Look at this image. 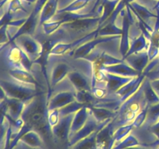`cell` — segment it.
<instances>
[{
	"mask_svg": "<svg viewBox=\"0 0 159 149\" xmlns=\"http://www.w3.org/2000/svg\"><path fill=\"white\" fill-rule=\"evenodd\" d=\"M76 100L75 94L71 92H61L48 100V110L51 111L54 110H59Z\"/></svg>",
	"mask_w": 159,
	"mask_h": 149,
	"instance_id": "16",
	"label": "cell"
},
{
	"mask_svg": "<svg viewBox=\"0 0 159 149\" xmlns=\"http://www.w3.org/2000/svg\"><path fill=\"white\" fill-rule=\"evenodd\" d=\"M148 108L149 105H147L138 113V115L136 116L135 119L134 120V121L132 122L133 123L134 128H140L141 127H142V125L144 124V122H145L146 118H147Z\"/></svg>",
	"mask_w": 159,
	"mask_h": 149,
	"instance_id": "38",
	"label": "cell"
},
{
	"mask_svg": "<svg viewBox=\"0 0 159 149\" xmlns=\"http://www.w3.org/2000/svg\"><path fill=\"white\" fill-rule=\"evenodd\" d=\"M62 24L63 23L60 20H57V21L50 20V21L43 23L42 26H43V30L44 34L47 35H51V34H54L55 31H57L62 26Z\"/></svg>",
	"mask_w": 159,
	"mask_h": 149,
	"instance_id": "37",
	"label": "cell"
},
{
	"mask_svg": "<svg viewBox=\"0 0 159 149\" xmlns=\"http://www.w3.org/2000/svg\"><path fill=\"white\" fill-rule=\"evenodd\" d=\"M129 6H130V8L131 9L132 12L134 13L138 16L141 19H142L148 25H150L149 24V21L152 19H155V20L157 19V15L154 14L146 6H143V5L138 2H133L130 4H129Z\"/></svg>",
	"mask_w": 159,
	"mask_h": 149,
	"instance_id": "26",
	"label": "cell"
},
{
	"mask_svg": "<svg viewBox=\"0 0 159 149\" xmlns=\"http://www.w3.org/2000/svg\"><path fill=\"white\" fill-rule=\"evenodd\" d=\"M120 0H100L97 11L100 13L99 26L102 25L112 15Z\"/></svg>",
	"mask_w": 159,
	"mask_h": 149,
	"instance_id": "20",
	"label": "cell"
},
{
	"mask_svg": "<svg viewBox=\"0 0 159 149\" xmlns=\"http://www.w3.org/2000/svg\"><path fill=\"white\" fill-rule=\"evenodd\" d=\"M75 99L76 101L85 104L87 106H94L97 102L98 99L94 96L91 90H80L76 91Z\"/></svg>",
	"mask_w": 159,
	"mask_h": 149,
	"instance_id": "32",
	"label": "cell"
},
{
	"mask_svg": "<svg viewBox=\"0 0 159 149\" xmlns=\"http://www.w3.org/2000/svg\"><path fill=\"white\" fill-rule=\"evenodd\" d=\"M147 72L144 71L140 75L137 76V77H134L130 82H127L126 85H124L122 88H120L115 93L116 97L119 98L120 100L121 105H122L124 101H126L130 96H133L139 89L144 80L147 78Z\"/></svg>",
	"mask_w": 159,
	"mask_h": 149,
	"instance_id": "14",
	"label": "cell"
},
{
	"mask_svg": "<svg viewBox=\"0 0 159 149\" xmlns=\"http://www.w3.org/2000/svg\"><path fill=\"white\" fill-rule=\"evenodd\" d=\"M20 142H23L28 147L36 149L37 147H43L44 143L40 133L34 130H29L25 133L20 138Z\"/></svg>",
	"mask_w": 159,
	"mask_h": 149,
	"instance_id": "24",
	"label": "cell"
},
{
	"mask_svg": "<svg viewBox=\"0 0 159 149\" xmlns=\"http://www.w3.org/2000/svg\"><path fill=\"white\" fill-rule=\"evenodd\" d=\"M147 52L148 54L149 61H153L154 59H155L159 56V47L156 44L150 42L148 48L147 50Z\"/></svg>",
	"mask_w": 159,
	"mask_h": 149,
	"instance_id": "41",
	"label": "cell"
},
{
	"mask_svg": "<svg viewBox=\"0 0 159 149\" xmlns=\"http://www.w3.org/2000/svg\"><path fill=\"white\" fill-rule=\"evenodd\" d=\"M124 1L125 2L126 4L128 5V4H130L131 2H134L135 0H124Z\"/></svg>",
	"mask_w": 159,
	"mask_h": 149,
	"instance_id": "44",
	"label": "cell"
},
{
	"mask_svg": "<svg viewBox=\"0 0 159 149\" xmlns=\"http://www.w3.org/2000/svg\"><path fill=\"white\" fill-rule=\"evenodd\" d=\"M158 57H159V56H158Z\"/></svg>",
	"mask_w": 159,
	"mask_h": 149,
	"instance_id": "46",
	"label": "cell"
},
{
	"mask_svg": "<svg viewBox=\"0 0 159 149\" xmlns=\"http://www.w3.org/2000/svg\"><path fill=\"white\" fill-rule=\"evenodd\" d=\"M59 0H48L42 9L39 17V25H43L46 22L52 20L58 10Z\"/></svg>",
	"mask_w": 159,
	"mask_h": 149,
	"instance_id": "21",
	"label": "cell"
},
{
	"mask_svg": "<svg viewBox=\"0 0 159 149\" xmlns=\"http://www.w3.org/2000/svg\"><path fill=\"white\" fill-rule=\"evenodd\" d=\"M93 1L96 0H75L74 2L61 9H58L57 13L60 12H78L79 10L85 8L87 5Z\"/></svg>",
	"mask_w": 159,
	"mask_h": 149,
	"instance_id": "33",
	"label": "cell"
},
{
	"mask_svg": "<svg viewBox=\"0 0 159 149\" xmlns=\"http://www.w3.org/2000/svg\"><path fill=\"white\" fill-rule=\"evenodd\" d=\"M88 106L90 113L99 123L104 122L109 119H113L117 115L116 111H113L106 107L97 106Z\"/></svg>",
	"mask_w": 159,
	"mask_h": 149,
	"instance_id": "25",
	"label": "cell"
},
{
	"mask_svg": "<svg viewBox=\"0 0 159 149\" xmlns=\"http://www.w3.org/2000/svg\"><path fill=\"white\" fill-rule=\"evenodd\" d=\"M151 85H152V88L155 91V93L158 94L159 96V79H155V80H151Z\"/></svg>",
	"mask_w": 159,
	"mask_h": 149,
	"instance_id": "43",
	"label": "cell"
},
{
	"mask_svg": "<svg viewBox=\"0 0 159 149\" xmlns=\"http://www.w3.org/2000/svg\"><path fill=\"white\" fill-rule=\"evenodd\" d=\"M99 37V28L80 38L76 39L75 40L72 41L71 43H58L54 48L51 53V55L52 56H60L68 53L71 55L74 51H75L77 48L82 46L83 43Z\"/></svg>",
	"mask_w": 159,
	"mask_h": 149,
	"instance_id": "10",
	"label": "cell"
},
{
	"mask_svg": "<svg viewBox=\"0 0 159 149\" xmlns=\"http://www.w3.org/2000/svg\"><path fill=\"white\" fill-rule=\"evenodd\" d=\"M70 68L67 64L59 63L56 65L52 71L51 79V88L55 86L70 72Z\"/></svg>",
	"mask_w": 159,
	"mask_h": 149,
	"instance_id": "28",
	"label": "cell"
},
{
	"mask_svg": "<svg viewBox=\"0 0 159 149\" xmlns=\"http://www.w3.org/2000/svg\"><path fill=\"white\" fill-rule=\"evenodd\" d=\"M124 60V61L127 62V65L138 71L140 74L144 71V70L150 62L147 51L133 54L128 57H126Z\"/></svg>",
	"mask_w": 159,
	"mask_h": 149,
	"instance_id": "19",
	"label": "cell"
},
{
	"mask_svg": "<svg viewBox=\"0 0 159 149\" xmlns=\"http://www.w3.org/2000/svg\"><path fill=\"white\" fill-rule=\"evenodd\" d=\"M159 120V102L149 106L146 120L142 127L144 129H148Z\"/></svg>",
	"mask_w": 159,
	"mask_h": 149,
	"instance_id": "31",
	"label": "cell"
},
{
	"mask_svg": "<svg viewBox=\"0 0 159 149\" xmlns=\"http://www.w3.org/2000/svg\"><path fill=\"white\" fill-rule=\"evenodd\" d=\"M48 93L40 91L35 97L26 102L21 118L24 121V125L30 130L38 132L45 145L52 149L56 146V142L52 127L48 123Z\"/></svg>",
	"mask_w": 159,
	"mask_h": 149,
	"instance_id": "1",
	"label": "cell"
},
{
	"mask_svg": "<svg viewBox=\"0 0 159 149\" xmlns=\"http://www.w3.org/2000/svg\"><path fill=\"white\" fill-rule=\"evenodd\" d=\"M97 69H100L106 72L116 74V75L124 76V77H137L141 74L138 71H137L136 70H134L130 65L124 62L110 65V66H102Z\"/></svg>",
	"mask_w": 159,
	"mask_h": 149,
	"instance_id": "17",
	"label": "cell"
},
{
	"mask_svg": "<svg viewBox=\"0 0 159 149\" xmlns=\"http://www.w3.org/2000/svg\"><path fill=\"white\" fill-rule=\"evenodd\" d=\"M26 102L20 99L5 96L1 99V112L13 120L21 118Z\"/></svg>",
	"mask_w": 159,
	"mask_h": 149,
	"instance_id": "12",
	"label": "cell"
},
{
	"mask_svg": "<svg viewBox=\"0 0 159 149\" xmlns=\"http://www.w3.org/2000/svg\"><path fill=\"white\" fill-rule=\"evenodd\" d=\"M9 44L6 52V59L11 68H20L30 71L34 62L27 54L15 42H11Z\"/></svg>",
	"mask_w": 159,
	"mask_h": 149,
	"instance_id": "4",
	"label": "cell"
},
{
	"mask_svg": "<svg viewBox=\"0 0 159 149\" xmlns=\"http://www.w3.org/2000/svg\"><path fill=\"white\" fill-rule=\"evenodd\" d=\"M133 123H130V124H126V125H123L121 127H118L115 130L113 135V141H114V144L119 143L124 138H125L127 135L130 134V133L133 130Z\"/></svg>",
	"mask_w": 159,
	"mask_h": 149,
	"instance_id": "34",
	"label": "cell"
},
{
	"mask_svg": "<svg viewBox=\"0 0 159 149\" xmlns=\"http://www.w3.org/2000/svg\"><path fill=\"white\" fill-rule=\"evenodd\" d=\"M85 59L93 63V68H100L102 66H110V65L124 62V59L116 58L104 52L100 53L98 51L96 52L93 51L87 57H85Z\"/></svg>",
	"mask_w": 159,
	"mask_h": 149,
	"instance_id": "15",
	"label": "cell"
},
{
	"mask_svg": "<svg viewBox=\"0 0 159 149\" xmlns=\"http://www.w3.org/2000/svg\"><path fill=\"white\" fill-rule=\"evenodd\" d=\"M103 128V127H102ZM102 128L98 129L92 134L78 141L76 144L68 147L70 149H96L97 147V135L99 130Z\"/></svg>",
	"mask_w": 159,
	"mask_h": 149,
	"instance_id": "27",
	"label": "cell"
},
{
	"mask_svg": "<svg viewBox=\"0 0 159 149\" xmlns=\"http://www.w3.org/2000/svg\"><path fill=\"white\" fill-rule=\"evenodd\" d=\"M91 91L93 93L95 97L98 99H104L106 97V96L107 95V93L109 92L107 88H104L102 87H99L98 85H95V86L92 87Z\"/></svg>",
	"mask_w": 159,
	"mask_h": 149,
	"instance_id": "40",
	"label": "cell"
},
{
	"mask_svg": "<svg viewBox=\"0 0 159 149\" xmlns=\"http://www.w3.org/2000/svg\"><path fill=\"white\" fill-rule=\"evenodd\" d=\"M85 106L87 105L81 103V102L75 100V102H71V103L68 104V105L59 109V115H60V117H63V116H68V115L69 114L75 113L76 112H78L79 110H81V109H82V107Z\"/></svg>",
	"mask_w": 159,
	"mask_h": 149,
	"instance_id": "36",
	"label": "cell"
},
{
	"mask_svg": "<svg viewBox=\"0 0 159 149\" xmlns=\"http://www.w3.org/2000/svg\"><path fill=\"white\" fill-rule=\"evenodd\" d=\"M26 149H36V148H32V147H28V146H27Z\"/></svg>",
	"mask_w": 159,
	"mask_h": 149,
	"instance_id": "45",
	"label": "cell"
},
{
	"mask_svg": "<svg viewBox=\"0 0 159 149\" xmlns=\"http://www.w3.org/2000/svg\"><path fill=\"white\" fill-rule=\"evenodd\" d=\"M89 109L88 106H85L82 107L81 110L76 112L75 113L74 118H73L72 124H71V131H70V137L71 135L74 134L77 131H79L86 123L87 120H88L89 116Z\"/></svg>",
	"mask_w": 159,
	"mask_h": 149,
	"instance_id": "22",
	"label": "cell"
},
{
	"mask_svg": "<svg viewBox=\"0 0 159 149\" xmlns=\"http://www.w3.org/2000/svg\"><path fill=\"white\" fill-rule=\"evenodd\" d=\"M138 145H140L139 141L133 134L130 133L119 143L115 144L112 149H127Z\"/></svg>",
	"mask_w": 159,
	"mask_h": 149,
	"instance_id": "35",
	"label": "cell"
},
{
	"mask_svg": "<svg viewBox=\"0 0 159 149\" xmlns=\"http://www.w3.org/2000/svg\"><path fill=\"white\" fill-rule=\"evenodd\" d=\"M48 123L51 127H54L60 120V115H59V110H54L51 111H48Z\"/></svg>",
	"mask_w": 159,
	"mask_h": 149,
	"instance_id": "39",
	"label": "cell"
},
{
	"mask_svg": "<svg viewBox=\"0 0 159 149\" xmlns=\"http://www.w3.org/2000/svg\"><path fill=\"white\" fill-rule=\"evenodd\" d=\"M121 36H109V37H97L86 43H83L82 46L74 51L71 54L75 59H85V57L93 51L97 45L100 43H105L107 42L113 41L116 39L120 38Z\"/></svg>",
	"mask_w": 159,
	"mask_h": 149,
	"instance_id": "13",
	"label": "cell"
},
{
	"mask_svg": "<svg viewBox=\"0 0 159 149\" xmlns=\"http://www.w3.org/2000/svg\"><path fill=\"white\" fill-rule=\"evenodd\" d=\"M149 43H150V41L148 40V39L146 38L145 36L141 33V35H140L138 38L135 39V40L131 43L130 48H129L128 52L126 54L124 58H125L126 57H128V56L131 55V54H133L141 52V51H143L144 50H146V51H147L148 48Z\"/></svg>",
	"mask_w": 159,
	"mask_h": 149,
	"instance_id": "29",
	"label": "cell"
},
{
	"mask_svg": "<svg viewBox=\"0 0 159 149\" xmlns=\"http://www.w3.org/2000/svg\"><path fill=\"white\" fill-rule=\"evenodd\" d=\"M120 15L122 17V34L120 37V51L123 59L127 54L130 48V27L134 23V18L133 16V12L129 6V4L124 8Z\"/></svg>",
	"mask_w": 159,
	"mask_h": 149,
	"instance_id": "6",
	"label": "cell"
},
{
	"mask_svg": "<svg viewBox=\"0 0 159 149\" xmlns=\"http://www.w3.org/2000/svg\"><path fill=\"white\" fill-rule=\"evenodd\" d=\"M47 1L48 0H37L32 12L30 14L27 20H26V23L21 27L19 28L15 35L12 37L9 43L13 42L15 39H16L20 36L23 35V34H30V35H31V34H34L37 26V20H40L38 16L40 17V14L41 12L42 9H43V6H44Z\"/></svg>",
	"mask_w": 159,
	"mask_h": 149,
	"instance_id": "8",
	"label": "cell"
},
{
	"mask_svg": "<svg viewBox=\"0 0 159 149\" xmlns=\"http://www.w3.org/2000/svg\"><path fill=\"white\" fill-rule=\"evenodd\" d=\"M75 113L60 117L59 122L52 127V133L56 143L66 144L68 148L70 131Z\"/></svg>",
	"mask_w": 159,
	"mask_h": 149,
	"instance_id": "11",
	"label": "cell"
},
{
	"mask_svg": "<svg viewBox=\"0 0 159 149\" xmlns=\"http://www.w3.org/2000/svg\"><path fill=\"white\" fill-rule=\"evenodd\" d=\"M99 21L100 16L80 19L64 23L61 28L67 31L71 37H77L78 39L97 29L99 26Z\"/></svg>",
	"mask_w": 159,
	"mask_h": 149,
	"instance_id": "3",
	"label": "cell"
},
{
	"mask_svg": "<svg viewBox=\"0 0 159 149\" xmlns=\"http://www.w3.org/2000/svg\"><path fill=\"white\" fill-rule=\"evenodd\" d=\"M68 78L73 86L75 88L76 91L92 90V86H90L89 83L88 79L79 71H70L68 74Z\"/></svg>",
	"mask_w": 159,
	"mask_h": 149,
	"instance_id": "23",
	"label": "cell"
},
{
	"mask_svg": "<svg viewBox=\"0 0 159 149\" xmlns=\"http://www.w3.org/2000/svg\"><path fill=\"white\" fill-rule=\"evenodd\" d=\"M30 58L33 62H35L42 52V44L37 40L33 38L30 34H23L14 40V41Z\"/></svg>",
	"mask_w": 159,
	"mask_h": 149,
	"instance_id": "9",
	"label": "cell"
},
{
	"mask_svg": "<svg viewBox=\"0 0 159 149\" xmlns=\"http://www.w3.org/2000/svg\"><path fill=\"white\" fill-rule=\"evenodd\" d=\"M0 85H1V89L4 91L6 96L20 99L24 101L25 102L31 100L40 92V90L36 87L23 85L21 83H16L3 79H2L0 82Z\"/></svg>",
	"mask_w": 159,
	"mask_h": 149,
	"instance_id": "2",
	"label": "cell"
},
{
	"mask_svg": "<svg viewBox=\"0 0 159 149\" xmlns=\"http://www.w3.org/2000/svg\"><path fill=\"white\" fill-rule=\"evenodd\" d=\"M57 31H58V32H57V37H55V36H54V37H51V39H48V40L43 42V43L42 44V52L41 54H40V57L34 62V63H37L40 65L43 78L45 79V81H46L47 82V85H48V96L49 99L50 94H51V86L49 83V79H48V74H47V64H48V57L51 55V51H52L53 48H54L57 43H60V37H62V36L65 34V29H63L62 28L58 29Z\"/></svg>",
	"mask_w": 159,
	"mask_h": 149,
	"instance_id": "5",
	"label": "cell"
},
{
	"mask_svg": "<svg viewBox=\"0 0 159 149\" xmlns=\"http://www.w3.org/2000/svg\"><path fill=\"white\" fill-rule=\"evenodd\" d=\"M9 74L12 79L16 80V82L23 85H30L37 88L40 86L38 82L35 79L30 71H26L20 68H10L9 70Z\"/></svg>",
	"mask_w": 159,
	"mask_h": 149,
	"instance_id": "18",
	"label": "cell"
},
{
	"mask_svg": "<svg viewBox=\"0 0 159 149\" xmlns=\"http://www.w3.org/2000/svg\"><path fill=\"white\" fill-rule=\"evenodd\" d=\"M148 130H150V132L152 133V135L155 138H156L157 139L159 140V120L156 124H155L152 127H149Z\"/></svg>",
	"mask_w": 159,
	"mask_h": 149,
	"instance_id": "42",
	"label": "cell"
},
{
	"mask_svg": "<svg viewBox=\"0 0 159 149\" xmlns=\"http://www.w3.org/2000/svg\"><path fill=\"white\" fill-rule=\"evenodd\" d=\"M143 93L146 103L149 106L159 102V96L151 85V82L146 78L143 82Z\"/></svg>",
	"mask_w": 159,
	"mask_h": 149,
	"instance_id": "30",
	"label": "cell"
},
{
	"mask_svg": "<svg viewBox=\"0 0 159 149\" xmlns=\"http://www.w3.org/2000/svg\"><path fill=\"white\" fill-rule=\"evenodd\" d=\"M112 120L113 119H109L107 120L104 121V122L99 123L96 120V118H95L94 116H93V114L90 113L88 120H87L85 125H84L79 131L75 133L74 134L71 135L69 138V141H68V147L74 145L75 144H76V143H77L78 141H80V140L89 136L90 134H92L93 132L97 130L98 129L102 128V127H104L105 126H107V124H110V123L111 122Z\"/></svg>",
	"mask_w": 159,
	"mask_h": 149,
	"instance_id": "7",
	"label": "cell"
}]
</instances>
